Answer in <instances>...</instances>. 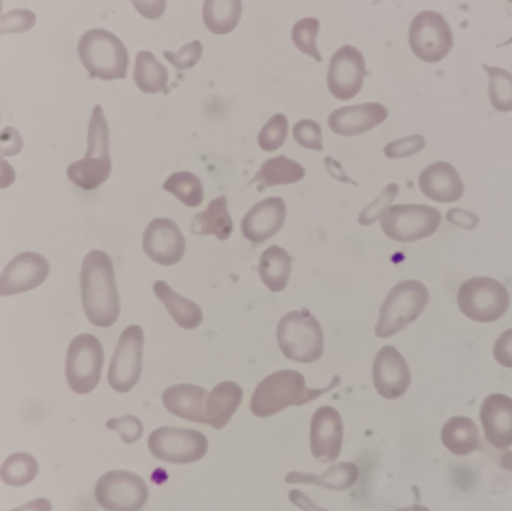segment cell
<instances>
[{"instance_id": "6da1fadb", "label": "cell", "mask_w": 512, "mask_h": 511, "mask_svg": "<svg viewBox=\"0 0 512 511\" xmlns=\"http://www.w3.org/2000/svg\"><path fill=\"white\" fill-rule=\"evenodd\" d=\"M80 281L87 320L102 329L116 324L120 315V297L110 255L101 249L90 251L84 257Z\"/></svg>"}, {"instance_id": "7a4b0ae2", "label": "cell", "mask_w": 512, "mask_h": 511, "mask_svg": "<svg viewBox=\"0 0 512 511\" xmlns=\"http://www.w3.org/2000/svg\"><path fill=\"white\" fill-rule=\"evenodd\" d=\"M334 377L325 389H309L306 378L298 371L283 369L265 377L256 387L251 399V411L259 419H267L288 407H300L315 401L339 384Z\"/></svg>"}, {"instance_id": "3957f363", "label": "cell", "mask_w": 512, "mask_h": 511, "mask_svg": "<svg viewBox=\"0 0 512 511\" xmlns=\"http://www.w3.org/2000/svg\"><path fill=\"white\" fill-rule=\"evenodd\" d=\"M66 176L78 188L93 191L111 176L110 129L101 105L93 108L87 129V152L66 168Z\"/></svg>"}, {"instance_id": "277c9868", "label": "cell", "mask_w": 512, "mask_h": 511, "mask_svg": "<svg viewBox=\"0 0 512 511\" xmlns=\"http://www.w3.org/2000/svg\"><path fill=\"white\" fill-rule=\"evenodd\" d=\"M78 56L92 78L113 81L128 75V48L110 30H87L78 41Z\"/></svg>"}, {"instance_id": "5b68a950", "label": "cell", "mask_w": 512, "mask_h": 511, "mask_svg": "<svg viewBox=\"0 0 512 511\" xmlns=\"http://www.w3.org/2000/svg\"><path fill=\"white\" fill-rule=\"evenodd\" d=\"M277 344L283 356L292 362H318L324 354L321 324L307 309L288 312L277 324Z\"/></svg>"}, {"instance_id": "8992f818", "label": "cell", "mask_w": 512, "mask_h": 511, "mask_svg": "<svg viewBox=\"0 0 512 511\" xmlns=\"http://www.w3.org/2000/svg\"><path fill=\"white\" fill-rule=\"evenodd\" d=\"M429 290L418 281H403L388 293L379 312L375 333L378 338H391L414 323L429 303Z\"/></svg>"}, {"instance_id": "52a82bcc", "label": "cell", "mask_w": 512, "mask_h": 511, "mask_svg": "<svg viewBox=\"0 0 512 511\" xmlns=\"http://www.w3.org/2000/svg\"><path fill=\"white\" fill-rule=\"evenodd\" d=\"M460 311L472 321L495 323L510 308V293L505 285L493 278H471L463 282L457 294Z\"/></svg>"}, {"instance_id": "ba28073f", "label": "cell", "mask_w": 512, "mask_h": 511, "mask_svg": "<svg viewBox=\"0 0 512 511\" xmlns=\"http://www.w3.org/2000/svg\"><path fill=\"white\" fill-rule=\"evenodd\" d=\"M105 354L101 341L90 333L72 339L66 353V381L77 395H89L101 381Z\"/></svg>"}, {"instance_id": "9c48e42d", "label": "cell", "mask_w": 512, "mask_h": 511, "mask_svg": "<svg viewBox=\"0 0 512 511\" xmlns=\"http://www.w3.org/2000/svg\"><path fill=\"white\" fill-rule=\"evenodd\" d=\"M441 212L426 204L391 206L382 215L381 228L394 242L412 243L427 239L438 231Z\"/></svg>"}, {"instance_id": "30bf717a", "label": "cell", "mask_w": 512, "mask_h": 511, "mask_svg": "<svg viewBox=\"0 0 512 511\" xmlns=\"http://www.w3.org/2000/svg\"><path fill=\"white\" fill-rule=\"evenodd\" d=\"M150 453L168 464L186 465L201 461L209 452L206 435L194 429L159 428L147 441Z\"/></svg>"}, {"instance_id": "8fae6325", "label": "cell", "mask_w": 512, "mask_h": 511, "mask_svg": "<svg viewBox=\"0 0 512 511\" xmlns=\"http://www.w3.org/2000/svg\"><path fill=\"white\" fill-rule=\"evenodd\" d=\"M95 500L107 511H140L149 500V488L131 471H110L96 483Z\"/></svg>"}, {"instance_id": "7c38bea8", "label": "cell", "mask_w": 512, "mask_h": 511, "mask_svg": "<svg viewBox=\"0 0 512 511\" xmlns=\"http://www.w3.org/2000/svg\"><path fill=\"white\" fill-rule=\"evenodd\" d=\"M409 45L423 62H441L453 48V30L438 12H420L409 29Z\"/></svg>"}, {"instance_id": "4fadbf2b", "label": "cell", "mask_w": 512, "mask_h": 511, "mask_svg": "<svg viewBox=\"0 0 512 511\" xmlns=\"http://www.w3.org/2000/svg\"><path fill=\"white\" fill-rule=\"evenodd\" d=\"M144 330L129 326L123 330L108 369V383L117 393H128L137 386L143 372Z\"/></svg>"}, {"instance_id": "5bb4252c", "label": "cell", "mask_w": 512, "mask_h": 511, "mask_svg": "<svg viewBox=\"0 0 512 511\" xmlns=\"http://www.w3.org/2000/svg\"><path fill=\"white\" fill-rule=\"evenodd\" d=\"M366 59L358 48L343 45L333 54L328 66L327 83L331 95L340 101L355 98L363 89Z\"/></svg>"}, {"instance_id": "9a60e30c", "label": "cell", "mask_w": 512, "mask_h": 511, "mask_svg": "<svg viewBox=\"0 0 512 511\" xmlns=\"http://www.w3.org/2000/svg\"><path fill=\"white\" fill-rule=\"evenodd\" d=\"M50 275V263L38 252L12 258L0 273V296L11 297L41 287Z\"/></svg>"}, {"instance_id": "2e32d148", "label": "cell", "mask_w": 512, "mask_h": 511, "mask_svg": "<svg viewBox=\"0 0 512 511\" xmlns=\"http://www.w3.org/2000/svg\"><path fill=\"white\" fill-rule=\"evenodd\" d=\"M143 249L155 263L174 266L185 257L186 239L173 219L156 218L144 231Z\"/></svg>"}, {"instance_id": "e0dca14e", "label": "cell", "mask_w": 512, "mask_h": 511, "mask_svg": "<svg viewBox=\"0 0 512 511\" xmlns=\"http://www.w3.org/2000/svg\"><path fill=\"white\" fill-rule=\"evenodd\" d=\"M343 446V420L333 407H319L310 423V452L324 464H333Z\"/></svg>"}, {"instance_id": "ac0fdd59", "label": "cell", "mask_w": 512, "mask_h": 511, "mask_svg": "<svg viewBox=\"0 0 512 511\" xmlns=\"http://www.w3.org/2000/svg\"><path fill=\"white\" fill-rule=\"evenodd\" d=\"M373 386L382 398H402L411 386V371L405 357L387 345L376 354L373 362Z\"/></svg>"}, {"instance_id": "d6986e66", "label": "cell", "mask_w": 512, "mask_h": 511, "mask_svg": "<svg viewBox=\"0 0 512 511\" xmlns=\"http://www.w3.org/2000/svg\"><path fill=\"white\" fill-rule=\"evenodd\" d=\"M388 119V110L379 102L351 105L333 111L328 117V126L334 134L355 137L372 131Z\"/></svg>"}, {"instance_id": "ffe728a7", "label": "cell", "mask_w": 512, "mask_h": 511, "mask_svg": "<svg viewBox=\"0 0 512 511\" xmlns=\"http://www.w3.org/2000/svg\"><path fill=\"white\" fill-rule=\"evenodd\" d=\"M286 204L282 198L268 197L255 204L242 221V233L249 242L259 245L282 230Z\"/></svg>"}, {"instance_id": "44dd1931", "label": "cell", "mask_w": 512, "mask_h": 511, "mask_svg": "<svg viewBox=\"0 0 512 511\" xmlns=\"http://www.w3.org/2000/svg\"><path fill=\"white\" fill-rule=\"evenodd\" d=\"M418 185L421 192L436 203H456L465 194L459 171L448 162H435L424 168Z\"/></svg>"}, {"instance_id": "7402d4cb", "label": "cell", "mask_w": 512, "mask_h": 511, "mask_svg": "<svg viewBox=\"0 0 512 511\" xmlns=\"http://www.w3.org/2000/svg\"><path fill=\"white\" fill-rule=\"evenodd\" d=\"M481 423L487 441L495 449L505 450L512 446V399L495 393L483 402Z\"/></svg>"}, {"instance_id": "603a6c76", "label": "cell", "mask_w": 512, "mask_h": 511, "mask_svg": "<svg viewBox=\"0 0 512 511\" xmlns=\"http://www.w3.org/2000/svg\"><path fill=\"white\" fill-rule=\"evenodd\" d=\"M207 392L195 384H177L168 387L162 395L164 407L174 416L189 422L207 425L206 407Z\"/></svg>"}, {"instance_id": "cb8c5ba5", "label": "cell", "mask_w": 512, "mask_h": 511, "mask_svg": "<svg viewBox=\"0 0 512 511\" xmlns=\"http://www.w3.org/2000/svg\"><path fill=\"white\" fill-rule=\"evenodd\" d=\"M242 401L243 389L239 384L233 383V381H224V383L218 384L207 395L206 407H204L207 425L218 429V431L224 429L239 410Z\"/></svg>"}, {"instance_id": "d4e9b609", "label": "cell", "mask_w": 512, "mask_h": 511, "mask_svg": "<svg viewBox=\"0 0 512 511\" xmlns=\"http://www.w3.org/2000/svg\"><path fill=\"white\" fill-rule=\"evenodd\" d=\"M360 471L352 462H342V464L333 465L325 473H289L286 476V483L289 485H313L319 488L330 489V491H348L358 482Z\"/></svg>"}, {"instance_id": "484cf974", "label": "cell", "mask_w": 512, "mask_h": 511, "mask_svg": "<svg viewBox=\"0 0 512 511\" xmlns=\"http://www.w3.org/2000/svg\"><path fill=\"white\" fill-rule=\"evenodd\" d=\"M153 291L182 329L194 330L203 324L204 314L200 306L192 300L180 296L167 282L156 281L153 284Z\"/></svg>"}, {"instance_id": "4316f807", "label": "cell", "mask_w": 512, "mask_h": 511, "mask_svg": "<svg viewBox=\"0 0 512 511\" xmlns=\"http://www.w3.org/2000/svg\"><path fill=\"white\" fill-rule=\"evenodd\" d=\"M192 233L197 236H216V239H230L234 224L228 210L227 197H218L204 212L198 213L192 221Z\"/></svg>"}, {"instance_id": "83f0119b", "label": "cell", "mask_w": 512, "mask_h": 511, "mask_svg": "<svg viewBox=\"0 0 512 511\" xmlns=\"http://www.w3.org/2000/svg\"><path fill=\"white\" fill-rule=\"evenodd\" d=\"M292 258L280 246H270L262 252L258 272L265 287L273 293H280L288 287L291 278Z\"/></svg>"}, {"instance_id": "f1b7e54d", "label": "cell", "mask_w": 512, "mask_h": 511, "mask_svg": "<svg viewBox=\"0 0 512 511\" xmlns=\"http://www.w3.org/2000/svg\"><path fill=\"white\" fill-rule=\"evenodd\" d=\"M442 444L457 456H468L480 449V431L468 417H453L441 431Z\"/></svg>"}, {"instance_id": "f546056e", "label": "cell", "mask_w": 512, "mask_h": 511, "mask_svg": "<svg viewBox=\"0 0 512 511\" xmlns=\"http://www.w3.org/2000/svg\"><path fill=\"white\" fill-rule=\"evenodd\" d=\"M304 176L306 170L303 165L292 161L288 156L280 155L265 161L251 183L258 182L259 191H264L273 186L292 185L303 180Z\"/></svg>"}, {"instance_id": "4dcf8cb0", "label": "cell", "mask_w": 512, "mask_h": 511, "mask_svg": "<svg viewBox=\"0 0 512 511\" xmlns=\"http://www.w3.org/2000/svg\"><path fill=\"white\" fill-rule=\"evenodd\" d=\"M243 0H204V24L215 35H228L239 26Z\"/></svg>"}, {"instance_id": "1f68e13d", "label": "cell", "mask_w": 512, "mask_h": 511, "mask_svg": "<svg viewBox=\"0 0 512 511\" xmlns=\"http://www.w3.org/2000/svg\"><path fill=\"white\" fill-rule=\"evenodd\" d=\"M167 68L150 51H140L135 59L134 80L141 92L155 95L165 92L168 86Z\"/></svg>"}, {"instance_id": "d6a6232c", "label": "cell", "mask_w": 512, "mask_h": 511, "mask_svg": "<svg viewBox=\"0 0 512 511\" xmlns=\"http://www.w3.org/2000/svg\"><path fill=\"white\" fill-rule=\"evenodd\" d=\"M39 473V464L29 453H14L0 467V480L12 488L30 485Z\"/></svg>"}, {"instance_id": "836d02e7", "label": "cell", "mask_w": 512, "mask_h": 511, "mask_svg": "<svg viewBox=\"0 0 512 511\" xmlns=\"http://www.w3.org/2000/svg\"><path fill=\"white\" fill-rule=\"evenodd\" d=\"M164 189L188 207L201 206L204 200L203 183L189 171H177L171 174L165 180Z\"/></svg>"}, {"instance_id": "e575fe53", "label": "cell", "mask_w": 512, "mask_h": 511, "mask_svg": "<svg viewBox=\"0 0 512 511\" xmlns=\"http://www.w3.org/2000/svg\"><path fill=\"white\" fill-rule=\"evenodd\" d=\"M489 74V98L501 113L512 111V74L498 66L483 65Z\"/></svg>"}, {"instance_id": "d590c367", "label": "cell", "mask_w": 512, "mask_h": 511, "mask_svg": "<svg viewBox=\"0 0 512 511\" xmlns=\"http://www.w3.org/2000/svg\"><path fill=\"white\" fill-rule=\"evenodd\" d=\"M318 18H303V20L295 23L292 27L291 38L294 42L295 47L301 51V53L307 54V56L313 57V59L322 62L321 53H319L318 45H316V38H318L319 32Z\"/></svg>"}, {"instance_id": "8d00e7d4", "label": "cell", "mask_w": 512, "mask_h": 511, "mask_svg": "<svg viewBox=\"0 0 512 511\" xmlns=\"http://www.w3.org/2000/svg\"><path fill=\"white\" fill-rule=\"evenodd\" d=\"M289 123L285 114H274L258 135V144L264 152L280 149L288 137Z\"/></svg>"}, {"instance_id": "74e56055", "label": "cell", "mask_w": 512, "mask_h": 511, "mask_svg": "<svg viewBox=\"0 0 512 511\" xmlns=\"http://www.w3.org/2000/svg\"><path fill=\"white\" fill-rule=\"evenodd\" d=\"M397 194H399V185H396V183L388 185L387 188L381 192V195L360 213V218H358L360 224L372 225L373 222L379 221L382 215L390 209L391 203H393Z\"/></svg>"}, {"instance_id": "f35d334b", "label": "cell", "mask_w": 512, "mask_h": 511, "mask_svg": "<svg viewBox=\"0 0 512 511\" xmlns=\"http://www.w3.org/2000/svg\"><path fill=\"white\" fill-rule=\"evenodd\" d=\"M36 24L35 12L29 9H14L0 14V36L6 33H24L33 29Z\"/></svg>"}, {"instance_id": "ab89813d", "label": "cell", "mask_w": 512, "mask_h": 511, "mask_svg": "<svg viewBox=\"0 0 512 511\" xmlns=\"http://www.w3.org/2000/svg\"><path fill=\"white\" fill-rule=\"evenodd\" d=\"M164 56L177 69H182V71L191 69L200 62L201 56H203V44L197 39L191 44H186L179 51H164Z\"/></svg>"}, {"instance_id": "60d3db41", "label": "cell", "mask_w": 512, "mask_h": 511, "mask_svg": "<svg viewBox=\"0 0 512 511\" xmlns=\"http://www.w3.org/2000/svg\"><path fill=\"white\" fill-rule=\"evenodd\" d=\"M292 132H294L295 141L304 149L322 150V129L315 120H300Z\"/></svg>"}, {"instance_id": "b9f144b4", "label": "cell", "mask_w": 512, "mask_h": 511, "mask_svg": "<svg viewBox=\"0 0 512 511\" xmlns=\"http://www.w3.org/2000/svg\"><path fill=\"white\" fill-rule=\"evenodd\" d=\"M107 428L110 431L117 432L125 444H134L143 437L144 426L141 420L135 416L119 417V419H110L107 422Z\"/></svg>"}, {"instance_id": "7bdbcfd3", "label": "cell", "mask_w": 512, "mask_h": 511, "mask_svg": "<svg viewBox=\"0 0 512 511\" xmlns=\"http://www.w3.org/2000/svg\"><path fill=\"white\" fill-rule=\"evenodd\" d=\"M426 147V138L423 135H411V137L400 138L387 144L384 149L385 156L390 159L408 158L421 152Z\"/></svg>"}, {"instance_id": "ee69618b", "label": "cell", "mask_w": 512, "mask_h": 511, "mask_svg": "<svg viewBox=\"0 0 512 511\" xmlns=\"http://www.w3.org/2000/svg\"><path fill=\"white\" fill-rule=\"evenodd\" d=\"M23 147V137L17 129L12 126L2 129L0 132V156H17Z\"/></svg>"}, {"instance_id": "f6af8a7d", "label": "cell", "mask_w": 512, "mask_h": 511, "mask_svg": "<svg viewBox=\"0 0 512 511\" xmlns=\"http://www.w3.org/2000/svg\"><path fill=\"white\" fill-rule=\"evenodd\" d=\"M493 354L499 365L512 369V329L499 336L493 348Z\"/></svg>"}, {"instance_id": "bcb514c9", "label": "cell", "mask_w": 512, "mask_h": 511, "mask_svg": "<svg viewBox=\"0 0 512 511\" xmlns=\"http://www.w3.org/2000/svg\"><path fill=\"white\" fill-rule=\"evenodd\" d=\"M132 5L137 9L138 14L143 15L147 20H158L164 15L167 0H132Z\"/></svg>"}, {"instance_id": "7dc6e473", "label": "cell", "mask_w": 512, "mask_h": 511, "mask_svg": "<svg viewBox=\"0 0 512 511\" xmlns=\"http://www.w3.org/2000/svg\"><path fill=\"white\" fill-rule=\"evenodd\" d=\"M447 218L451 224L457 225V227L463 228V230H474L480 224V218L475 213L466 212L463 209H451L447 213Z\"/></svg>"}, {"instance_id": "c3c4849f", "label": "cell", "mask_w": 512, "mask_h": 511, "mask_svg": "<svg viewBox=\"0 0 512 511\" xmlns=\"http://www.w3.org/2000/svg\"><path fill=\"white\" fill-rule=\"evenodd\" d=\"M289 501H291L295 507H298V509L303 511H328L316 506V504L313 503L306 494H303L301 491H297V489L289 492Z\"/></svg>"}, {"instance_id": "681fc988", "label": "cell", "mask_w": 512, "mask_h": 511, "mask_svg": "<svg viewBox=\"0 0 512 511\" xmlns=\"http://www.w3.org/2000/svg\"><path fill=\"white\" fill-rule=\"evenodd\" d=\"M15 179H17L15 168L0 156V189H6L14 185Z\"/></svg>"}, {"instance_id": "f907efd6", "label": "cell", "mask_w": 512, "mask_h": 511, "mask_svg": "<svg viewBox=\"0 0 512 511\" xmlns=\"http://www.w3.org/2000/svg\"><path fill=\"white\" fill-rule=\"evenodd\" d=\"M50 500L47 498H38V500L30 501V503L23 504V506L17 507V509L11 511H51Z\"/></svg>"}, {"instance_id": "816d5d0a", "label": "cell", "mask_w": 512, "mask_h": 511, "mask_svg": "<svg viewBox=\"0 0 512 511\" xmlns=\"http://www.w3.org/2000/svg\"><path fill=\"white\" fill-rule=\"evenodd\" d=\"M501 465L505 470L511 471L512 473V452H507L505 455H502Z\"/></svg>"}, {"instance_id": "f5cc1de1", "label": "cell", "mask_w": 512, "mask_h": 511, "mask_svg": "<svg viewBox=\"0 0 512 511\" xmlns=\"http://www.w3.org/2000/svg\"><path fill=\"white\" fill-rule=\"evenodd\" d=\"M397 511H430V510L424 506H411V507H405V509H400Z\"/></svg>"}, {"instance_id": "db71d44e", "label": "cell", "mask_w": 512, "mask_h": 511, "mask_svg": "<svg viewBox=\"0 0 512 511\" xmlns=\"http://www.w3.org/2000/svg\"><path fill=\"white\" fill-rule=\"evenodd\" d=\"M508 44H512V36H511V38H510V39H508V41H507V42H505V44H504V45H508Z\"/></svg>"}, {"instance_id": "11a10c76", "label": "cell", "mask_w": 512, "mask_h": 511, "mask_svg": "<svg viewBox=\"0 0 512 511\" xmlns=\"http://www.w3.org/2000/svg\"><path fill=\"white\" fill-rule=\"evenodd\" d=\"M3 9V0H0V12H2Z\"/></svg>"}, {"instance_id": "9f6ffc18", "label": "cell", "mask_w": 512, "mask_h": 511, "mask_svg": "<svg viewBox=\"0 0 512 511\" xmlns=\"http://www.w3.org/2000/svg\"><path fill=\"white\" fill-rule=\"evenodd\" d=\"M508 2L512 3V0H508Z\"/></svg>"}]
</instances>
